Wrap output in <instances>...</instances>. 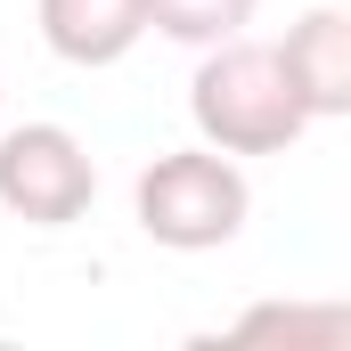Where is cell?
Listing matches in <instances>:
<instances>
[{"label":"cell","mask_w":351,"mask_h":351,"mask_svg":"<svg viewBox=\"0 0 351 351\" xmlns=\"http://www.w3.org/2000/svg\"><path fill=\"white\" fill-rule=\"evenodd\" d=\"M131 221L164 254H221L254 221V180H245L237 156H221L204 139L196 147H164L131 180Z\"/></svg>","instance_id":"cell-2"},{"label":"cell","mask_w":351,"mask_h":351,"mask_svg":"<svg viewBox=\"0 0 351 351\" xmlns=\"http://www.w3.org/2000/svg\"><path fill=\"white\" fill-rule=\"evenodd\" d=\"M0 98H8V90H0Z\"/></svg>","instance_id":"cell-8"},{"label":"cell","mask_w":351,"mask_h":351,"mask_svg":"<svg viewBox=\"0 0 351 351\" xmlns=\"http://www.w3.org/2000/svg\"><path fill=\"white\" fill-rule=\"evenodd\" d=\"M188 123H196V139L204 147H221V156H286L302 131H311V114H302V98L286 90V66H278V49L269 41H213V49H196V74H188Z\"/></svg>","instance_id":"cell-1"},{"label":"cell","mask_w":351,"mask_h":351,"mask_svg":"<svg viewBox=\"0 0 351 351\" xmlns=\"http://www.w3.org/2000/svg\"><path fill=\"white\" fill-rule=\"evenodd\" d=\"M33 16H41L49 58H66L82 74L123 66L147 41V0H33Z\"/></svg>","instance_id":"cell-5"},{"label":"cell","mask_w":351,"mask_h":351,"mask_svg":"<svg viewBox=\"0 0 351 351\" xmlns=\"http://www.w3.org/2000/svg\"><path fill=\"white\" fill-rule=\"evenodd\" d=\"M237 351H351V302H254L221 327Z\"/></svg>","instance_id":"cell-6"},{"label":"cell","mask_w":351,"mask_h":351,"mask_svg":"<svg viewBox=\"0 0 351 351\" xmlns=\"http://www.w3.org/2000/svg\"><path fill=\"white\" fill-rule=\"evenodd\" d=\"M278 66H286V90L302 98L311 123H343L351 114V16L343 8H302L286 25V41H269Z\"/></svg>","instance_id":"cell-4"},{"label":"cell","mask_w":351,"mask_h":351,"mask_svg":"<svg viewBox=\"0 0 351 351\" xmlns=\"http://www.w3.org/2000/svg\"><path fill=\"white\" fill-rule=\"evenodd\" d=\"M98 204V164L66 123H0V213L25 229H74Z\"/></svg>","instance_id":"cell-3"},{"label":"cell","mask_w":351,"mask_h":351,"mask_svg":"<svg viewBox=\"0 0 351 351\" xmlns=\"http://www.w3.org/2000/svg\"><path fill=\"white\" fill-rule=\"evenodd\" d=\"M254 8L262 0H147V33H164L180 49H213V41H237Z\"/></svg>","instance_id":"cell-7"}]
</instances>
